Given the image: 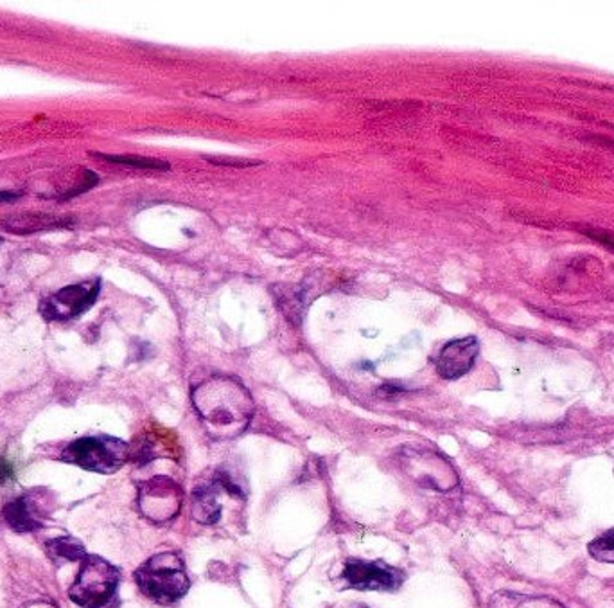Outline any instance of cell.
<instances>
[{
  "mask_svg": "<svg viewBox=\"0 0 614 608\" xmlns=\"http://www.w3.org/2000/svg\"><path fill=\"white\" fill-rule=\"evenodd\" d=\"M193 403L209 434L234 437L246 431L254 416V400L243 383L230 377H212L193 391Z\"/></svg>",
  "mask_w": 614,
  "mask_h": 608,
  "instance_id": "cell-1",
  "label": "cell"
},
{
  "mask_svg": "<svg viewBox=\"0 0 614 608\" xmlns=\"http://www.w3.org/2000/svg\"><path fill=\"white\" fill-rule=\"evenodd\" d=\"M135 582L144 596L161 605L175 604L190 587L186 565L176 553L152 556L135 571Z\"/></svg>",
  "mask_w": 614,
  "mask_h": 608,
  "instance_id": "cell-2",
  "label": "cell"
},
{
  "mask_svg": "<svg viewBox=\"0 0 614 608\" xmlns=\"http://www.w3.org/2000/svg\"><path fill=\"white\" fill-rule=\"evenodd\" d=\"M62 459L70 465L79 466L88 471L113 474L121 470L130 459V447L127 443L110 436L81 437L70 443L62 452Z\"/></svg>",
  "mask_w": 614,
  "mask_h": 608,
  "instance_id": "cell-3",
  "label": "cell"
},
{
  "mask_svg": "<svg viewBox=\"0 0 614 608\" xmlns=\"http://www.w3.org/2000/svg\"><path fill=\"white\" fill-rule=\"evenodd\" d=\"M81 569L68 596L74 604L85 608H101L112 601L118 590L119 571L99 556H85Z\"/></svg>",
  "mask_w": 614,
  "mask_h": 608,
  "instance_id": "cell-4",
  "label": "cell"
},
{
  "mask_svg": "<svg viewBox=\"0 0 614 608\" xmlns=\"http://www.w3.org/2000/svg\"><path fill=\"white\" fill-rule=\"evenodd\" d=\"M99 290H101L99 280L65 286L40 303V314L45 321H58V323L76 319L87 310L92 308V304L98 300Z\"/></svg>",
  "mask_w": 614,
  "mask_h": 608,
  "instance_id": "cell-5",
  "label": "cell"
},
{
  "mask_svg": "<svg viewBox=\"0 0 614 608\" xmlns=\"http://www.w3.org/2000/svg\"><path fill=\"white\" fill-rule=\"evenodd\" d=\"M139 506L153 522H167L180 511L182 488L169 477H153L141 486Z\"/></svg>",
  "mask_w": 614,
  "mask_h": 608,
  "instance_id": "cell-6",
  "label": "cell"
},
{
  "mask_svg": "<svg viewBox=\"0 0 614 608\" xmlns=\"http://www.w3.org/2000/svg\"><path fill=\"white\" fill-rule=\"evenodd\" d=\"M343 579L351 589L357 590H392L399 589L405 582V573L394 569L385 562H363L349 560L343 569Z\"/></svg>",
  "mask_w": 614,
  "mask_h": 608,
  "instance_id": "cell-7",
  "label": "cell"
},
{
  "mask_svg": "<svg viewBox=\"0 0 614 608\" xmlns=\"http://www.w3.org/2000/svg\"><path fill=\"white\" fill-rule=\"evenodd\" d=\"M406 465L412 471V477L423 486H434L435 490L448 491L457 485L453 466H449L446 459L435 456L431 452L409 450Z\"/></svg>",
  "mask_w": 614,
  "mask_h": 608,
  "instance_id": "cell-8",
  "label": "cell"
},
{
  "mask_svg": "<svg viewBox=\"0 0 614 608\" xmlns=\"http://www.w3.org/2000/svg\"><path fill=\"white\" fill-rule=\"evenodd\" d=\"M50 510L44 506V493L42 491H30L24 496L17 497L15 501L6 504L4 519L11 530L19 533H31L44 525V519Z\"/></svg>",
  "mask_w": 614,
  "mask_h": 608,
  "instance_id": "cell-9",
  "label": "cell"
},
{
  "mask_svg": "<svg viewBox=\"0 0 614 608\" xmlns=\"http://www.w3.org/2000/svg\"><path fill=\"white\" fill-rule=\"evenodd\" d=\"M478 354H480V343L476 337L451 340L440 349L437 371L446 380H457L473 369Z\"/></svg>",
  "mask_w": 614,
  "mask_h": 608,
  "instance_id": "cell-10",
  "label": "cell"
},
{
  "mask_svg": "<svg viewBox=\"0 0 614 608\" xmlns=\"http://www.w3.org/2000/svg\"><path fill=\"white\" fill-rule=\"evenodd\" d=\"M221 488L220 479L212 482V485L200 486L196 488L195 493H193V506H190V513H193V519L200 524H216L221 517V504H220V491Z\"/></svg>",
  "mask_w": 614,
  "mask_h": 608,
  "instance_id": "cell-11",
  "label": "cell"
},
{
  "mask_svg": "<svg viewBox=\"0 0 614 608\" xmlns=\"http://www.w3.org/2000/svg\"><path fill=\"white\" fill-rule=\"evenodd\" d=\"M491 608H564L559 601L541 596L502 593L494 596Z\"/></svg>",
  "mask_w": 614,
  "mask_h": 608,
  "instance_id": "cell-12",
  "label": "cell"
},
{
  "mask_svg": "<svg viewBox=\"0 0 614 608\" xmlns=\"http://www.w3.org/2000/svg\"><path fill=\"white\" fill-rule=\"evenodd\" d=\"M45 551L53 562L56 564H65V562H76L87 556L85 547L79 540L70 539V536H62V539L50 540L45 544Z\"/></svg>",
  "mask_w": 614,
  "mask_h": 608,
  "instance_id": "cell-13",
  "label": "cell"
},
{
  "mask_svg": "<svg viewBox=\"0 0 614 608\" xmlns=\"http://www.w3.org/2000/svg\"><path fill=\"white\" fill-rule=\"evenodd\" d=\"M588 551L593 558L604 564H614V530L605 531L602 535L596 536L590 545Z\"/></svg>",
  "mask_w": 614,
  "mask_h": 608,
  "instance_id": "cell-14",
  "label": "cell"
},
{
  "mask_svg": "<svg viewBox=\"0 0 614 608\" xmlns=\"http://www.w3.org/2000/svg\"><path fill=\"white\" fill-rule=\"evenodd\" d=\"M96 158L105 159V161L118 162L124 166L142 167V170H167L169 164L164 161H155V159L132 158V155H96Z\"/></svg>",
  "mask_w": 614,
  "mask_h": 608,
  "instance_id": "cell-15",
  "label": "cell"
},
{
  "mask_svg": "<svg viewBox=\"0 0 614 608\" xmlns=\"http://www.w3.org/2000/svg\"><path fill=\"white\" fill-rule=\"evenodd\" d=\"M20 197V193H17V195H13V193L11 192H4V193H0V202L2 200H15V198Z\"/></svg>",
  "mask_w": 614,
  "mask_h": 608,
  "instance_id": "cell-16",
  "label": "cell"
},
{
  "mask_svg": "<svg viewBox=\"0 0 614 608\" xmlns=\"http://www.w3.org/2000/svg\"><path fill=\"white\" fill-rule=\"evenodd\" d=\"M360 608H366V607H360Z\"/></svg>",
  "mask_w": 614,
  "mask_h": 608,
  "instance_id": "cell-17",
  "label": "cell"
},
{
  "mask_svg": "<svg viewBox=\"0 0 614 608\" xmlns=\"http://www.w3.org/2000/svg\"><path fill=\"white\" fill-rule=\"evenodd\" d=\"M0 241H2V240H0Z\"/></svg>",
  "mask_w": 614,
  "mask_h": 608,
  "instance_id": "cell-18",
  "label": "cell"
}]
</instances>
